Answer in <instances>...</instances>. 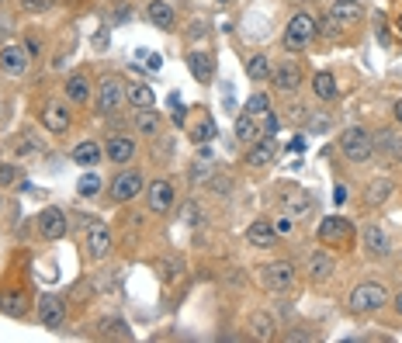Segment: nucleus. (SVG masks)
<instances>
[{"label": "nucleus", "mask_w": 402, "mask_h": 343, "mask_svg": "<svg viewBox=\"0 0 402 343\" xmlns=\"http://www.w3.org/2000/svg\"><path fill=\"white\" fill-rule=\"evenodd\" d=\"M157 270H160L163 285H170V281L181 278V264H177V260H157Z\"/></svg>", "instance_id": "4c0bfd02"}, {"label": "nucleus", "mask_w": 402, "mask_h": 343, "mask_svg": "<svg viewBox=\"0 0 402 343\" xmlns=\"http://www.w3.org/2000/svg\"><path fill=\"white\" fill-rule=\"evenodd\" d=\"M125 97H129L132 107H139V111H142V107H153V101H157V97H153V90H149L146 83H132V87L125 90Z\"/></svg>", "instance_id": "cd10ccee"}, {"label": "nucleus", "mask_w": 402, "mask_h": 343, "mask_svg": "<svg viewBox=\"0 0 402 343\" xmlns=\"http://www.w3.org/2000/svg\"><path fill=\"white\" fill-rule=\"evenodd\" d=\"M260 281L268 285L270 291H288L292 285H295V267L288 264V260H277V264H268L264 270H260Z\"/></svg>", "instance_id": "20e7f679"}, {"label": "nucleus", "mask_w": 402, "mask_h": 343, "mask_svg": "<svg viewBox=\"0 0 402 343\" xmlns=\"http://www.w3.org/2000/svg\"><path fill=\"white\" fill-rule=\"evenodd\" d=\"M378 153L388 159V163H402V135L392 132V129L378 132Z\"/></svg>", "instance_id": "a211bd4d"}, {"label": "nucleus", "mask_w": 402, "mask_h": 343, "mask_svg": "<svg viewBox=\"0 0 402 343\" xmlns=\"http://www.w3.org/2000/svg\"><path fill=\"white\" fill-rule=\"evenodd\" d=\"M25 53L28 56H42V38H38L35 31H28L25 35Z\"/></svg>", "instance_id": "37998d69"}, {"label": "nucleus", "mask_w": 402, "mask_h": 343, "mask_svg": "<svg viewBox=\"0 0 402 343\" xmlns=\"http://www.w3.org/2000/svg\"><path fill=\"white\" fill-rule=\"evenodd\" d=\"M270 83H274L277 90H285V94H295L298 87H302V70H298V63H281V66L270 73Z\"/></svg>", "instance_id": "9d476101"}, {"label": "nucleus", "mask_w": 402, "mask_h": 343, "mask_svg": "<svg viewBox=\"0 0 402 343\" xmlns=\"http://www.w3.org/2000/svg\"><path fill=\"white\" fill-rule=\"evenodd\" d=\"M142 191V177L129 170V174H118L115 181H111V194H115V201H132L135 194Z\"/></svg>", "instance_id": "f8f14e48"}, {"label": "nucleus", "mask_w": 402, "mask_h": 343, "mask_svg": "<svg viewBox=\"0 0 402 343\" xmlns=\"http://www.w3.org/2000/svg\"><path fill=\"white\" fill-rule=\"evenodd\" d=\"M333 21H340V25H357L361 18H364V7L357 4V0H340V4H333Z\"/></svg>", "instance_id": "aec40b11"}, {"label": "nucleus", "mask_w": 402, "mask_h": 343, "mask_svg": "<svg viewBox=\"0 0 402 343\" xmlns=\"http://www.w3.org/2000/svg\"><path fill=\"white\" fill-rule=\"evenodd\" d=\"M101 337H118V340H132V333H129V326H125L122 319H105V322H101Z\"/></svg>", "instance_id": "f704fd0d"}, {"label": "nucleus", "mask_w": 402, "mask_h": 343, "mask_svg": "<svg viewBox=\"0 0 402 343\" xmlns=\"http://www.w3.org/2000/svg\"><path fill=\"white\" fill-rule=\"evenodd\" d=\"M396 28H399V31H402V14H399V21H396Z\"/></svg>", "instance_id": "3c124183"}, {"label": "nucleus", "mask_w": 402, "mask_h": 343, "mask_svg": "<svg viewBox=\"0 0 402 343\" xmlns=\"http://www.w3.org/2000/svg\"><path fill=\"white\" fill-rule=\"evenodd\" d=\"M309 274H312L316 281H329V278H333V260H329L326 253H312V260H309Z\"/></svg>", "instance_id": "c756f323"}, {"label": "nucleus", "mask_w": 402, "mask_h": 343, "mask_svg": "<svg viewBox=\"0 0 402 343\" xmlns=\"http://www.w3.org/2000/svg\"><path fill=\"white\" fill-rule=\"evenodd\" d=\"M55 0H21V7H25L28 14H42V11H49Z\"/></svg>", "instance_id": "79ce46f5"}, {"label": "nucleus", "mask_w": 402, "mask_h": 343, "mask_svg": "<svg viewBox=\"0 0 402 343\" xmlns=\"http://www.w3.org/2000/svg\"><path fill=\"white\" fill-rule=\"evenodd\" d=\"M188 70L194 73L198 83H212V80H215V59H212V53H188Z\"/></svg>", "instance_id": "dca6fc26"}, {"label": "nucleus", "mask_w": 402, "mask_h": 343, "mask_svg": "<svg viewBox=\"0 0 402 343\" xmlns=\"http://www.w3.org/2000/svg\"><path fill=\"white\" fill-rule=\"evenodd\" d=\"M146 14H149V21L157 28H174V7L166 4V0H149V7H146Z\"/></svg>", "instance_id": "5701e85b"}, {"label": "nucleus", "mask_w": 402, "mask_h": 343, "mask_svg": "<svg viewBox=\"0 0 402 343\" xmlns=\"http://www.w3.org/2000/svg\"><path fill=\"white\" fill-rule=\"evenodd\" d=\"M388 302V291L381 288V285H375V281H368V285H357V288L350 291V309L354 312H378L381 305Z\"/></svg>", "instance_id": "7ed1b4c3"}, {"label": "nucleus", "mask_w": 402, "mask_h": 343, "mask_svg": "<svg viewBox=\"0 0 402 343\" xmlns=\"http://www.w3.org/2000/svg\"><path fill=\"white\" fill-rule=\"evenodd\" d=\"M184 222H188V226H198V209H194V205L184 209Z\"/></svg>", "instance_id": "de8ad7c7"}, {"label": "nucleus", "mask_w": 402, "mask_h": 343, "mask_svg": "<svg viewBox=\"0 0 402 343\" xmlns=\"http://www.w3.org/2000/svg\"><path fill=\"white\" fill-rule=\"evenodd\" d=\"M66 97H70L73 105H87V101H90V83L83 77H70L66 80Z\"/></svg>", "instance_id": "bb28decb"}, {"label": "nucleus", "mask_w": 402, "mask_h": 343, "mask_svg": "<svg viewBox=\"0 0 402 343\" xmlns=\"http://www.w3.org/2000/svg\"><path fill=\"white\" fill-rule=\"evenodd\" d=\"M42 125H46L49 132L63 135L66 129H70V111H66V107H59V105H49L46 111H42Z\"/></svg>", "instance_id": "412c9836"}, {"label": "nucleus", "mask_w": 402, "mask_h": 343, "mask_svg": "<svg viewBox=\"0 0 402 343\" xmlns=\"http://www.w3.org/2000/svg\"><path fill=\"white\" fill-rule=\"evenodd\" d=\"M350 236H354V229H350V218H322L319 222V239L322 243H329V246H344V243H350Z\"/></svg>", "instance_id": "39448f33"}, {"label": "nucleus", "mask_w": 402, "mask_h": 343, "mask_svg": "<svg viewBox=\"0 0 402 343\" xmlns=\"http://www.w3.org/2000/svg\"><path fill=\"white\" fill-rule=\"evenodd\" d=\"M135 129H139L142 135H157L160 132V115H157L153 107H142L139 118H135Z\"/></svg>", "instance_id": "c85d7f7f"}, {"label": "nucleus", "mask_w": 402, "mask_h": 343, "mask_svg": "<svg viewBox=\"0 0 402 343\" xmlns=\"http://www.w3.org/2000/svg\"><path fill=\"white\" fill-rule=\"evenodd\" d=\"M77 191H80L83 198H94V194L101 191V177H97L94 170H90V174H83V177H80V184H77Z\"/></svg>", "instance_id": "e433bc0d"}, {"label": "nucleus", "mask_w": 402, "mask_h": 343, "mask_svg": "<svg viewBox=\"0 0 402 343\" xmlns=\"http://www.w3.org/2000/svg\"><path fill=\"white\" fill-rule=\"evenodd\" d=\"M18 181V167L14 163H0V187H11Z\"/></svg>", "instance_id": "a19ab883"}, {"label": "nucleus", "mask_w": 402, "mask_h": 343, "mask_svg": "<svg viewBox=\"0 0 402 343\" xmlns=\"http://www.w3.org/2000/svg\"><path fill=\"white\" fill-rule=\"evenodd\" d=\"M340 149H344V157L354 159V163H368V159L375 157V142H371V135L364 132V129H344L340 132Z\"/></svg>", "instance_id": "f257e3e1"}, {"label": "nucleus", "mask_w": 402, "mask_h": 343, "mask_svg": "<svg viewBox=\"0 0 402 343\" xmlns=\"http://www.w3.org/2000/svg\"><path fill=\"white\" fill-rule=\"evenodd\" d=\"M208 177H212V163H208V159H198V163L191 167V181L198 184V181H208Z\"/></svg>", "instance_id": "ea45409f"}, {"label": "nucleus", "mask_w": 402, "mask_h": 343, "mask_svg": "<svg viewBox=\"0 0 402 343\" xmlns=\"http://www.w3.org/2000/svg\"><path fill=\"white\" fill-rule=\"evenodd\" d=\"M73 163H80V167H94V163H101V142H94V139L77 142V149H73Z\"/></svg>", "instance_id": "b1692460"}, {"label": "nucleus", "mask_w": 402, "mask_h": 343, "mask_svg": "<svg viewBox=\"0 0 402 343\" xmlns=\"http://www.w3.org/2000/svg\"><path fill=\"white\" fill-rule=\"evenodd\" d=\"M191 139H194V142H212V139H215V125H212V118H208V115H201V118L194 122Z\"/></svg>", "instance_id": "72a5a7b5"}, {"label": "nucleus", "mask_w": 402, "mask_h": 343, "mask_svg": "<svg viewBox=\"0 0 402 343\" xmlns=\"http://www.w3.org/2000/svg\"><path fill=\"white\" fill-rule=\"evenodd\" d=\"M285 211H288L292 218H309V215L316 211V198H312L309 191H302V187H288V191H285Z\"/></svg>", "instance_id": "0eeeda50"}, {"label": "nucleus", "mask_w": 402, "mask_h": 343, "mask_svg": "<svg viewBox=\"0 0 402 343\" xmlns=\"http://www.w3.org/2000/svg\"><path fill=\"white\" fill-rule=\"evenodd\" d=\"M274 239H277V233H274V226L264 222V218H257V222L246 229V243H250V246H257V250H270V246H274Z\"/></svg>", "instance_id": "f3484780"}, {"label": "nucleus", "mask_w": 402, "mask_h": 343, "mask_svg": "<svg viewBox=\"0 0 402 343\" xmlns=\"http://www.w3.org/2000/svg\"><path fill=\"white\" fill-rule=\"evenodd\" d=\"M83 246H87V253H90L94 260H105L107 253H111V233H107L105 226H90Z\"/></svg>", "instance_id": "ddd939ff"}, {"label": "nucleus", "mask_w": 402, "mask_h": 343, "mask_svg": "<svg viewBox=\"0 0 402 343\" xmlns=\"http://www.w3.org/2000/svg\"><path fill=\"white\" fill-rule=\"evenodd\" d=\"M364 250H368L371 257H388L392 243H388V236H385L378 226H368V229H364Z\"/></svg>", "instance_id": "4be33fe9"}, {"label": "nucleus", "mask_w": 402, "mask_h": 343, "mask_svg": "<svg viewBox=\"0 0 402 343\" xmlns=\"http://www.w3.org/2000/svg\"><path fill=\"white\" fill-rule=\"evenodd\" d=\"M392 111H396V122H402V97L396 101V107H392Z\"/></svg>", "instance_id": "09e8293b"}, {"label": "nucleus", "mask_w": 402, "mask_h": 343, "mask_svg": "<svg viewBox=\"0 0 402 343\" xmlns=\"http://www.w3.org/2000/svg\"><path fill=\"white\" fill-rule=\"evenodd\" d=\"M396 309H399V316H402V295H399V298H396Z\"/></svg>", "instance_id": "8fccbe9b"}, {"label": "nucleus", "mask_w": 402, "mask_h": 343, "mask_svg": "<svg viewBox=\"0 0 402 343\" xmlns=\"http://www.w3.org/2000/svg\"><path fill=\"white\" fill-rule=\"evenodd\" d=\"M146 201H149V211H157V215L170 211V205H174V187L166 184V181H153L149 191H146Z\"/></svg>", "instance_id": "4468645a"}, {"label": "nucleus", "mask_w": 402, "mask_h": 343, "mask_svg": "<svg viewBox=\"0 0 402 343\" xmlns=\"http://www.w3.org/2000/svg\"><path fill=\"white\" fill-rule=\"evenodd\" d=\"M38 233L42 239H63L66 236V215L63 209H46L38 215Z\"/></svg>", "instance_id": "1a4fd4ad"}, {"label": "nucleus", "mask_w": 402, "mask_h": 343, "mask_svg": "<svg viewBox=\"0 0 402 343\" xmlns=\"http://www.w3.org/2000/svg\"><path fill=\"white\" fill-rule=\"evenodd\" d=\"M122 97H125V90H122V83H118V80H115V77H105V80H101V90H97V107H101L105 115L118 111Z\"/></svg>", "instance_id": "9b49d317"}, {"label": "nucleus", "mask_w": 402, "mask_h": 343, "mask_svg": "<svg viewBox=\"0 0 402 343\" xmlns=\"http://www.w3.org/2000/svg\"><path fill=\"white\" fill-rule=\"evenodd\" d=\"M257 135H260L257 118H253L250 111H243L240 118H236V139H240V142H257Z\"/></svg>", "instance_id": "393cba45"}, {"label": "nucleus", "mask_w": 402, "mask_h": 343, "mask_svg": "<svg viewBox=\"0 0 402 343\" xmlns=\"http://www.w3.org/2000/svg\"><path fill=\"white\" fill-rule=\"evenodd\" d=\"M246 73H250V80H268L270 77V66L264 56H253L250 63H246Z\"/></svg>", "instance_id": "c9c22d12"}, {"label": "nucleus", "mask_w": 402, "mask_h": 343, "mask_svg": "<svg viewBox=\"0 0 402 343\" xmlns=\"http://www.w3.org/2000/svg\"><path fill=\"white\" fill-rule=\"evenodd\" d=\"M333 201H337V205H344V201H347V187H344V184L333 187Z\"/></svg>", "instance_id": "49530a36"}, {"label": "nucleus", "mask_w": 402, "mask_h": 343, "mask_svg": "<svg viewBox=\"0 0 402 343\" xmlns=\"http://www.w3.org/2000/svg\"><path fill=\"white\" fill-rule=\"evenodd\" d=\"M388 198H392V181L378 177V181L368 184V194H364V201H368V205H385Z\"/></svg>", "instance_id": "a878e982"}, {"label": "nucleus", "mask_w": 402, "mask_h": 343, "mask_svg": "<svg viewBox=\"0 0 402 343\" xmlns=\"http://www.w3.org/2000/svg\"><path fill=\"white\" fill-rule=\"evenodd\" d=\"M274 157H277V146H274L270 135H264V139L253 142V149L246 153V163H250V167H268V163H274Z\"/></svg>", "instance_id": "6ab92c4d"}, {"label": "nucleus", "mask_w": 402, "mask_h": 343, "mask_svg": "<svg viewBox=\"0 0 402 343\" xmlns=\"http://www.w3.org/2000/svg\"><path fill=\"white\" fill-rule=\"evenodd\" d=\"M312 90H316L319 101H333V97H337V83H333L329 73H316V77H312Z\"/></svg>", "instance_id": "7c9ffc66"}, {"label": "nucleus", "mask_w": 402, "mask_h": 343, "mask_svg": "<svg viewBox=\"0 0 402 343\" xmlns=\"http://www.w3.org/2000/svg\"><path fill=\"white\" fill-rule=\"evenodd\" d=\"M38 319H42L46 329H59L63 319H66V305H63L55 295H42V298H38Z\"/></svg>", "instance_id": "6e6552de"}, {"label": "nucleus", "mask_w": 402, "mask_h": 343, "mask_svg": "<svg viewBox=\"0 0 402 343\" xmlns=\"http://www.w3.org/2000/svg\"><path fill=\"white\" fill-rule=\"evenodd\" d=\"M105 153L111 163H129L135 153V142L129 139V135H107V142H105Z\"/></svg>", "instance_id": "2eb2a0df"}, {"label": "nucleus", "mask_w": 402, "mask_h": 343, "mask_svg": "<svg viewBox=\"0 0 402 343\" xmlns=\"http://www.w3.org/2000/svg\"><path fill=\"white\" fill-rule=\"evenodd\" d=\"M312 38H316V18L312 14H295L285 28V49L288 53H302Z\"/></svg>", "instance_id": "f03ea898"}, {"label": "nucleus", "mask_w": 402, "mask_h": 343, "mask_svg": "<svg viewBox=\"0 0 402 343\" xmlns=\"http://www.w3.org/2000/svg\"><path fill=\"white\" fill-rule=\"evenodd\" d=\"M11 31H14L11 18H0V42H4V38H11Z\"/></svg>", "instance_id": "a18cd8bd"}, {"label": "nucleus", "mask_w": 402, "mask_h": 343, "mask_svg": "<svg viewBox=\"0 0 402 343\" xmlns=\"http://www.w3.org/2000/svg\"><path fill=\"white\" fill-rule=\"evenodd\" d=\"M0 70H4L7 77H21V73L28 70L25 46H11V42H4V46H0Z\"/></svg>", "instance_id": "423d86ee"}, {"label": "nucleus", "mask_w": 402, "mask_h": 343, "mask_svg": "<svg viewBox=\"0 0 402 343\" xmlns=\"http://www.w3.org/2000/svg\"><path fill=\"white\" fill-rule=\"evenodd\" d=\"M246 111H250L253 118H260L264 111H270V97H268V94H253V97L246 101Z\"/></svg>", "instance_id": "58836bf2"}, {"label": "nucleus", "mask_w": 402, "mask_h": 343, "mask_svg": "<svg viewBox=\"0 0 402 343\" xmlns=\"http://www.w3.org/2000/svg\"><path fill=\"white\" fill-rule=\"evenodd\" d=\"M0 309L7 312V316H14V319H21L28 312V305H25V295H18V291H11V295H4L0 298Z\"/></svg>", "instance_id": "2f4dec72"}, {"label": "nucleus", "mask_w": 402, "mask_h": 343, "mask_svg": "<svg viewBox=\"0 0 402 343\" xmlns=\"http://www.w3.org/2000/svg\"><path fill=\"white\" fill-rule=\"evenodd\" d=\"M250 329H253L257 340H274V322H270V316H264V312L250 316Z\"/></svg>", "instance_id": "473e14b6"}, {"label": "nucleus", "mask_w": 402, "mask_h": 343, "mask_svg": "<svg viewBox=\"0 0 402 343\" xmlns=\"http://www.w3.org/2000/svg\"><path fill=\"white\" fill-rule=\"evenodd\" d=\"M274 233H277V236H288V233H292V215H288V211L274 222Z\"/></svg>", "instance_id": "c03bdc74"}]
</instances>
